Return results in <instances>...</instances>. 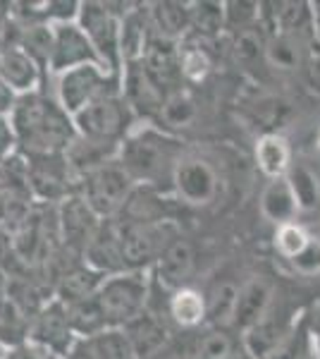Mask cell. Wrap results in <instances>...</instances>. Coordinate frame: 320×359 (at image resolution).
I'll list each match as a JSON object with an SVG mask.
<instances>
[{
	"mask_svg": "<svg viewBox=\"0 0 320 359\" xmlns=\"http://www.w3.org/2000/svg\"><path fill=\"white\" fill-rule=\"evenodd\" d=\"M77 25L101 57V65L110 74H122V17L115 5L86 0L79 8Z\"/></svg>",
	"mask_w": 320,
	"mask_h": 359,
	"instance_id": "5",
	"label": "cell"
},
{
	"mask_svg": "<svg viewBox=\"0 0 320 359\" xmlns=\"http://www.w3.org/2000/svg\"><path fill=\"white\" fill-rule=\"evenodd\" d=\"M72 120L79 137L120 147L132 135L137 115L130 108V103L125 101L122 91H115V94H108L94 103H89Z\"/></svg>",
	"mask_w": 320,
	"mask_h": 359,
	"instance_id": "4",
	"label": "cell"
},
{
	"mask_svg": "<svg viewBox=\"0 0 320 359\" xmlns=\"http://www.w3.org/2000/svg\"><path fill=\"white\" fill-rule=\"evenodd\" d=\"M3 29H5V27H3V25H0V43H3Z\"/></svg>",
	"mask_w": 320,
	"mask_h": 359,
	"instance_id": "56",
	"label": "cell"
},
{
	"mask_svg": "<svg viewBox=\"0 0 320 359\" xmlns=\"http://www.w3.org/2000/svg\"><path fill=\"white\" fill-rule=\"evenodd\" d=\"M296 211H299V204H296L294 192L289 187V180H270L260 192V213L265 221L275 223V228L284 223H294Z\"/></svg>",
	"mask_w": 320,
	"mask_h": 359,
	"instance_id": "25",
	"label": "cell"
},
{
	"mask_svg": "<svg viewBox=\"0 0 320 359\" xmlns=\"http://www.w3.org/2000/svg\"><path fill=\"white\" fill-rule=\"evenodd\" d=\"M67 359H96V357H94V352H91L89 343H86V340H79L77 347H74L72 355H69Z\"/></svg>",
	"mask_w": 320,
	"mask_h": 359,
	"instance_id": "50",
	"label": "cell"
},
{
	"mask_svg": "<svg viewBox=\"0 0 320 359\" xmlns=\"http://www.w3.org/2000/svg\"><path fill=\"white\" fill-rule=\"evenodd\" d=\"M172 187L189 206H208L218 196V175L213 165L199 156H182L174 168Z\"/></svg>",
	"mask_w": 320,
	"mask_h": 359,
	"instance_id": "13",
	"label": "cell"
},
{
	"mask_svg": "<svg viewBox=\"0 0 320 359\" xmlns=\"http://www.w3.org/2000/svg\"><path fill=\"white\" fill-rule=\"evenodd\" d=\"M115 221L120 223H162L165 218V201L155 192V187L137 184L125 208Z\"/></svg>",
	"mask_w": 320,
	"mask_h": 359,
	"instance_id": "27",
	"label": "cell"
},
{
	"mask_svg": "<svg viewBox=\"0 0 320 359\" xmlns=\"http://www.w3.org/2000/svg\"><path fill=\"white\" fill-rule=\"evenodd\" d=\"M106 278L108 276H103L101 271L91 269V266L84 262L81 266H77V269L67 271V273L57 280L53 299L62 302L65 306L84 302V299H91V297H96L98 290L103 287Z\"/></svg>",
	"mask_w": 320,
	"mask_h": 359,
	"instance_id": "23",
	"label": "cell"
},
{
	"mask_svg": "<svg viewBox=\"0 0 320 359\" xmlns=\"http://www.w3.org/2000/svg\"><path fill=\"white\" fill-rule=\"evenodd\" d=\"M3 355H5V347H3V345H0V359H3Z\"/></svg>",
	"mask_w": 320,
	"mask_h": 359,
	"instance_id": "57",
	"label": "cell"
},
{
	"mask_svg": "<svg viewBox=\"0 0 320 359\" xmlns=\"http://www.w3.org/2000/svg\"><path fill=\"white\" fill-rule=\"evenodd\" d=\"M318 147H320V135H318Z\"/></svg>",
	"mask_w": 320,
	"mask_h": 359,
	"instance_id": "58",
	"label": "cell"
},
{
	"mask_svg": "<svg viewBox=\"0 0 320 359\" xmlns=\"http://www.w3.org/2000/svg\"><path fill=\"white\" fill-rule=\"evenodd\" d=\"M118 151H120V147H115V144L94 142V139H84L77 135V139L72 142V147L65 151V158L79 182V180L84 175H89L91 170H96V168H101V165H106L110 161L118 158Z\"/></svg>",
	"mask_w": 320,
	"mask_h": 359,
	"instance_id": "24",
	"label": "cell"
},
{
	"mask_svg": "<svg viewBox=\"0 0 320 359\" xmlns=\"http://www.w3.org/2000/svg\"><path fill=\"white\" fill-rule=\"evenodd\" d=\"M194 264H196V254L191 242L182 235L174 237L153 266L155 280L170 294L182 290V287H187L189 278L194 273Z\"/></svg>",
	"mask_w": 320,
	"mask_h": 359,
	"instance_id": "16",
	"label": "cell"
},
{
	"mask_svg": "<svg viewBox=\"0 0 320 359\" xmlns=\"http://www.w3.org/2000/svg\"><path fill=\"white\" fill-rule=\"evenodd\" d=\"M84 262L91 269L101 271L103 276H118L125 273V262H122V245H120V228L118 221H103L101 230L94 237L89 247L84 252Z\"/></svg>",
	"mask_w": 320,
	"mask_h": 359,
	"instance_id": "21",
	"label": "cell"
},
{
	"mask_svg": "<svg viewBox=\"0 0 320 359\" xmlns=\"http://www.w3.org/2000/svg\"><path fill=\"white\" fill-rule=\"evenodd\" d=\"M230 359H256V357H253V355H249V352L244 350V347H239V350H237Z\"/></svg>",
	"mask_w": 320,
	"mask_h": 359,
	"instance_id": "53",
	"label": "cell"
},
{
	"mask_svg": "<svg viewBox=\"0 0 320 359\" xmlns=\"http://www.w3.org/2000/svg\"><path fill=\"white\" fill-rule=\"evenodd\" d=\"M3 359H48L46 355H41L34 345H20V347H13V350H5Z\"/></svg>",
	"mask_w": 320,
	"mask_h": 359,
	"instance_id": "46",
	"label": "cell"
},
{
	"mask_svg": "<svg viewBox=\"0 0 320 359\" xmlns=\"http://www.w3.org/2000/svg\"><path fill=\"white\" fill-rule=\"evenodd\" d=\"M308 242H311V237H308L306 230L296 223H284L275 228V249L280 257L289 259V262L304 252Z\"/></svg>",
	"mask_w": 320,
	"mask_h": 359,
	"instance_id": "42",
	"label": "cell"
},
{
	"mask_svg": "<svg viewBox=\"0 0 320 359\" xmlns=\"http://www.w3.org/2000/svg\"><path fill=\"white\" fill-rule=\"evenodd\" d=\"M10 120L17 135V151L27 158L65 154L77 139L72 115L57 103V98L41 89L17 96Z\"/></svg>",
	"mask_w": 320,
	"mask_h": 359,
	"instance_id": "1",
	"label": "cell"
},
{
	"mask_svg": "<svg viewBox=\"0 0 320 359\" xmlns=\"http://www.w3.org/2000/svg\"><path fill=\"white\" fill-rule=\"evenodd\" d=\"M237 340L232 338L227 328H206L203 333L194 335L187 343V350L196 359H230L239 350Z\"/></svg>",
	"mask_w": 320,
	"mask_h": 359,
	"instance_id": "33",
	"label": "cell"
},
{
	"mask_svg": "<svg viewBox=\"0 0 320 359\" xmlns=\"http://www.w3.org/2000/svg\"><path fill=\"white\" fill-rule=\"evenodd\" d=\"M141 60L146 62L148 72L162 89L170 94L174 89H182V69H179V43L160 39L151 32Z\"/></svg>",
	"mask_w": 320,
	"mask_h": 359,
	"instance_id": "20",
	"label": "cell"
},
{
	"mask_svg": "<svg viewBox=\"0 0 320 359\" xmlns=\"http://www.w3.org/2000/svg\"><path fill=\"white\" fill-rule=\"evenodd\" d=\"M275 304V285L265 276H253L239 287V299H237L235 314V331L246 333L249 328L263 318L270 306Z\"/></svg>",
	"mask_w": 320,
	"mask_h": 359,
	"instance_id": "18",
	"label": "cell"
},
{
	"mask_svg": "<svg viewBox=\"0 0 320 359\" xmlns=\"http://www.w3.org/2000/svg\"><path fill=\"white\" fill-rule=\"evenodd\" d=\"M227 29L225 3L218 0H201L191 3V34L201 36L203 41H213Z\"/></svg>",
	"mask_w": 320,
	"mask_h": 359,
	"instance_id": "32",
	"label": "cell"
},
{
	"mask_svg": "<svg viewBox=\"0 0 320 359\" xmlns=\"http://www.w3.org/2000/svg\"><path fill=\"white\" fill-rule=\"evenodd\" d=\"M170 318L182 328H199L206 321V297L194 287H182L167 299Z\"/></svg>",
	"mask_w": 320,
	"mask_h": 359,
	"instance_id": "31",
	"label": "cell"
},
{
	"mask_svg": "<svg viewBox=\"0 0 320 359\" xmlns=\"http://www.w3.org/2000/svg\"><path fill=\"white\" fill-rule=\"evenodd\" d=\"M316 48H318V55H320V27H316Z\"/></svg>",
	"mask_w": 320,
	"mask_h": 359,
	"instance_id": "54",
	"label": "cell"
},
{
	"mask_svg": "<svg viewBox=\"0 0 320 359\" xmlns=\"http://www.w3.org/2000/svg\"><path fill=\"white\" fill-rule=\"evenodd\" d=\"M118 161L137 184L158 189L162 180L172 182L174 168L182 161V142L155 125L134 127L120 144Z\"/></svg>",
	"mask_w": 320,
	"mask_h": 359,
	"instance_id": "2",
	"label": "cell"
},
{
	"mask_svg": "<svg viewBox=\"0 0 320 359\" xmlns=\"http://www.w3.org/2000/svg\"><path fill=\"white\" fill-rule=\"evenodd\" d=\"M294 331H296V323L292 321V316H289L282 306L275 309V304H272L270 311H267L256 326L249 328L246 333H242V347L256 359H265Z\"/></svg>",
	"mask_w": 320,
	"mask_h": 359,
	"instance_id": "15",
	"label": "cell"
},
{
	"mask_svg": "<svg viewBox=\"0 0 320 359\" xmlns=\"http://www.w3.org/2000/svg\"><path fill=\"white\" fill-rule=\"evenodd\" d=\"M120 82H122V96L130 103L137 120H153L155 123L160 115L162 103H165L167 91L153 79L146 62L141 57L125 62L122 65Z\"/></svg>",
	"mask_w": 320,
	"mask_h": 359,
	"instance_id": "11",
	"label": "cell"
},
{
	"mask_svg": "<svg viewBox=\"0 0 320 359\" xmlns=\"http://www.w3.org/2000/svg\"><path fill=\"white\" fill-rule=\"evenodd\" d=\"M258 3H225L227 10V29H232L235 34L244 32V29L256 27V20H258Z\"/></svg>",
	"mask_w": 320,
	"mask_h": 359,
	"instance_id": "43",
	"label": "cell"
},
{
	"mask_svg": "<svg viewBox=\"0 0 320 359\" xmlns=\"http://www.w3.org/2000/svg\"><path fill=\"white\" fill-rule=\"evenodd\" d=\"M79 338L74 333L67 316V306L57 299H50L41 309V314L32 321V335L29 345H34L41 355L48 359H67L77 347Z\"/></svg>",
	"mask_w": 320,
	"mask_h": 359,
	"instance_id": "9",
	"label": "cell"
},
{
	"mask_svg": "<svg viewBox=\"0 0 320 359\" xmlns=\"http://www.w3.org/2000/svg\"><path fill=\"white\" fill-rule=\"evenodd\" d=\"M265 60L280 72H296L299 67H306L308 57L301 34H272L265 46Z\"/></svg>",
	"mask_w": 320,
	"mask_h": 359,
	"instance_id": "28",
	"label": "cell"
},
{
	"mask_svg": "<svg viewBox=\"0 0 320 359\" xmlns=\"http://www.w3.org/2000/svg\"><path fill=\"white\" fill-rule=\"evenodd\" d=\"M20 46L32 55V60L43 69V74H48V65H50V57H53V48H55V25L22 27Z\"/></svg>",
	"mask_w": 320,
	"mask_h": 359,
	"instance_id": "34",
	"label": "cell"
},
{
	"mask_svg": "<svg viewBox=\"0 0 320 359\" xmlns=\"http://www.w3.org/2000/svg\"><path fill=\"white\" fill-rule=\"evenodd\" d=\"M199 118V106H196V98L189 94L187 89H174L170 94L165 96V103L160 108V115H158V127L165 132H174L179 130H187L196 123Z\"/></svg>",
	"mask_w": 320,
	"mask_h": 359,
	"instance_id": "29",
	"label": "cell"
},
{
	"mask_svg": "<svg viewBox=\"0 0 320 359\" xmlns=\"http://www.w3.org/2000/svg\"><path fill=\"white\" fill-rule=\"evenodd\" d=\"M8 290H10V276L5 269H0V302L8 299Z\"/></svg>",
	"mask_w": 320,
	"mask_h": 359,
	"instance_id": "52",
	"label": "cell"
},
{
	"mask_svg": "<svg viewBox=\"0 0 320 359\" xmlns=\"http://www.w3.org/2000/svg\"><path fill=\"white\" fill-rule=\"evenodd\" d=\"M27 175L32 194L39 204H60L62 199L77 192V177H74L65 154L27 158Z\"/></svg>",
	"mask_w": 320,
	"mask_h": 359,
	"instance_id": "10",
	"label": "cell"
},
{
	"mask_svg": "<svg viewBox=\"0 0 320 359\" xmlns=\"http://www.w3.org/2000/svg\"><path fill=\"white\" fill-rule=\"evenodd\" d=\"M96 359H137L122 328H106L103 333L86 340Z\"/></svg>",
	"mask_w": 320,
	"mask_h": 359,
	"instance_id": "39",
	"label": "cell"
},
{
	"mask_svg": "<svg viewBox=\"0 0 320 359\" xmlns=\"http://www.w3.org/2000/svg\"><path fill=\"white\" fill-rule=\"evenodd\" d=\"M256 163L267 180L287 177L289 168H292L289 142L282 135H275V132L263 135L256 144Z\"/></svg>",
	"mask_w": 320,
	"mask_h": 359,
	"instance_id": "26",
	"label": "cell"
},
{
	"mask_svg": "<svg viewBox=\"0 0 320 359\" xmlns=\"http://www.w3.org/2000/svg\"><path fill=\"white\" fill-rule=\"evenodd\" d=\"M308 359H320V357H318V355H313V350H311V352H308Z\"/></svg>",
	"mask_w": 320,
	"mask_h": 359,
	"instance_id": "55",
	"label": "cell"
},
{
	"mask_svg": "<svg viewBox=\"0 0 320 359\" xmlns=\"http://www.w3.org/2000/svg\"><path fill=\"white\" fill-rule=\"evenodd\" d=\"M134 187H137V182L120 165L118 158L91 170L89 175H84L77 182V192L84 196L86 204L94 208L103 221H113L120 216Z\"/></svg>",
	"mask_w": 320,
	"mask_h": 359,
	"instance_id": "6",
	"label": "cell"
},
{
	"mask_svg": "<svg viewBox=\"0 0 320 359\" xmlns=\"http://www.w3.org/2000/svg\"><path fill=\"white\" fill-rule=\"evenodd\" d=\"M67 316L79 340H89L108 328L106 316H103L101 304H98L96 297L84 299V302H77V304H69Z\"/></svg>",
	"mask_w": 320,
	"mask_h": 359,
	"instance_id": "36",
	"label": "cell"
},
{
	"mask_svg": "<svg viewBox=\"0 0 320 359\" xmlns=\"http://www.w3.org/2000/svg\"><path fill=\"white\" fill-rule=\"evenodd\" d=\"M120 245H122V262L127 271H148L153 269L165 247L174 237V228L170 221L162 223H120Z\"/></svg>",
	"mask_w": 320,
	"mask_h": 359,
	"instance_id": "8",
	"label": "cell"
},
{
	"mask_svg": "<svg viewBox=\"0 0 320 359\" xmlns=\"http://www.w3.org/2000/svg\"><path fill=\"white\" fill-rule=\"evenodd\" d=\"M43 69L32 60L22 46H8L0 48V82L15 91L17 96L39 91V84L43 82Z\"/></svg>",
	"mask_w": 320,
	"mask_h": 359,
	"instance_id": "17",
	"label": "cell"
},
{
	"mask_svg": "<svg viewBox=\"0 0 320 359\" xmlns=\"http://www.w3.org/2000/svg\"><path fill=\"white\" fill-rule=\"evenodd\" d=\"M289 264H292V269L299 276H320V240L311 237V242L306 245L304 252L299 257H294Z\"/></svg>",
	"mask_w": 320,
	"mask_h": 359,
	"instance_id": "44",
	"label": "cell"
},
{
	"mask_svg": "<svg viewBox=\"0 0 320 359\" xmlns=\"http://www.w3.org/2000/svg\"><path fill=\"white\" fill-rule=\"evenodd\" d=\"M287 180L294 192L296 204H299V211H313L320 201V184H318L316 172L301 163H294L289 168Z\"/></svg>",
	"mask_w": 320,
	"mask_h": 359,
	"instance_id": "37",
	"label": "cell"
},
{
	"mask_svg": "<svg viewBox=\"0 0 320 359\" xmlns=\"http://www.w3.org/2000/svg\"><path fill=\"white\" fill-rule=\"evenodd\" d=\"M308 340H311V350L313 355L320 357V314L313 318V328L308 331Z\"/></svg>",
	"mask_w": 320,
	"mask_h": 359,
	"instance_id": "49",
	"label": "cell"
},
{
	"mask_svg": "<svg viewBox=\"0 0 320 359\" xmlns=\"http://www.w3.org/2000/svg\"><path fill=\"white\" fill-rule=\"evenodd\" d=\"M115 91H122L120 74H110L101 65H81L57 77L55 98L74 118L89 103H94L108 94H115Z\"/></svg>",
	"mask_w": 320,
	"mask_h": 359,
	"instance_id": "7",
	"label": "cell"
},
{
	"mask_svg": "<svg viewBox=\"0 0 320 359\" xmlns=\"http://www.w3.org/2000/svg\"><path fill=\"white\" fill-rule=\"evenodd\" d=\"M81 65H101V57L94 50V46L86 39L77 22H65V25H55V48L50 57L48 72L60 77ZM103 67V65H101Z\"/></svg>",
	"mask_w": 320,
	"mask_h": 359,
	"instance_id": "14",
	"label": "cell"
},
{
	"mask_svg": "<svg viewBox=\"0 0 320 359\" xmlns=\"http://www.w3.org/2000/svg\"><path fill=\"white\" fill-rule=\"evenodd\" d=\"M265 46L267 39L263 36L260 27L244 29V32L235 34V43H232V53H235L237 65L251 67L260 57H265Z\"/></svg>",
	"mask_w": 320,
	"mask_h": 359,
	"instance_id": "41",
	"label": "cell"
},
{
	"mask_svg": "<svg viewBox=\"0 0 320 359\" xmlns=\"http://www.w3.org/2000/svg\"><path fill=\"white\" fill-rule=\"evenodd\" d=\"M148 271H125V273L106 278L96 299L101 304L108 328H125L148 309Z\"/></svg>",
	"mask_w": 320,
	"mask_h": 359,
	"instance_id": "3",
	"label": "cell"
},
{
	"mask_svg": "<svg viewBox=\"0 0 320 359\" xmlns=\"http://www.w3.org/2000/svg\"><path fill=\"white\" fill-rule=\"evenodd\" d=\"M10 257H13V233L0 228V269H5Z\"/></svg>",
	"mask_w": 320,
	"mask_h": 359,
	"instance_id": "48",
	"label": "cell"
},
{
	"mask_svg": "<svg viewBox=\"0 0 320 359\" xmlns=\"http://www.w3.org/2000/svg\"><path fill=\"white\" fill-rule=\"evenodd\" d=\"M179 69H182V82H203L211 74L213 60L211 53L201 43H179Z\"/></svg>",
	"mask_w": 320,
	"mask_h": 359,
	"instance_id": "38",
	"label": "cell"
},
{
	"mask_svg": "<svg viewBox=\"0 0 320 359\" xmlns=\"http://www.w3.org/2000/svg\"><path fill=\"white\" fill-rule=\"evenodd\" d=\"M306 79H308V84H311V89L320 94V55L318 53L313 55V57H308V62H306Z\"/></svg>",
	"mask_w": 320,
	"mask_h": 359,
	"instance_id": "47",
	"label": "cell"
},
{
	"mask_svg": "<svg viewBox=\"0 0 320 359\" xmlns=\"http://www.w3.org/2000/svg\"><path fill=\"white\" fill-rule=\"evenodd\" d=\"M151 32L167 41L182 43L191 34V3L177 0H162L148 5Z\"/></svg>",
	"mask_w": 320,
	"mask_h": 359,
	"instance_id": "22",
	"label": "cell"
},
{
	"mask_svg": "<svg viewBox=\"0 0 320 359\" xmlns=\"http://www.w3.org/2000/svg\"><path fill=\"white\" fill-rule=\"evenodd\" d=\"M29 335H32V318L22 314L10 299L0 302V345L5 350H13L27 345Z\"/></svg>",
	"mask_w": 320,
	"mask_h": 359,
	"instance_id": "35",
	"label": "cell"
},
{
	"mask_svg": "<svg viewBox=\"0 0 320 359\" xmlns=\"http://www.w3.org/2000/svg\"><path fill=\"white\" fill-rule=\"evenodd\" d=\"M272 27L275 34H301V29L311 22V5L308 3H272Z\"/></svg>",
	"mask_w": 320,
	"mask_h": 359,
	"instance_id": "40",
	"label": "cell"
},
{
	"mask_svg": "<svg viewBox=\"0 0 320 359\" xmlns=\"http://www.w3.org/2000/svg\"><path fill=\"white\" fill-rule=\"evenodd\" d=\"M239 287L232 280L215 283L213 290L206 297V321L213 328H227L230 331L235 326L237 314V299H239Z\"/></svg>",
	"mask_w": 320,
	"mask_h": 359,
	"instance_id": "30",
	"label": "cell"
},
{
	"mask_svg": "<svg viewBox=\"0 0 320 359\" xmlns=\"http://www.w3.org/2000/svg\"><path fill=\"white\" fill-rule=\"evenodd\" d=\"M125 335L130 340L137 359H153L158 357L165 347H170V328L162 321L158 314H153L151 309L144 311L141 316H137L134 321L127 323Z\"/></svg>",
	"mask_w": 320,
	"mask_h": 359,
	"instance_id": "19",
	"label": "cell"
},
{
	"mask_svg": "<svg viewBox=\"0 0 320 359\" xmlns=\"http://www.w3.org/2000/svg\"><path fill=\"white\" fill-rule=\"evenodd\" d=\"M153 359H184V350H182V347H177V345H170Z\"/></svg>",
	"mask_w": 320,
	"mask_h": 359,
	"instance_id": "51",
	"label": "cell"
},
{
	"mask_svg": "<svg viewBox=\"0 0 320 359\" xmlns=\"http://www.w3.org/2000/svg\"><path fill=\"white\" fill-rule=\"evenodd\" d=\"M17 154V135L10 115H0V163Z\"/></svg>",
	"mask_w": 320,
	"mask_h": 359,
	"instance_id": "45",
	"label": "cell"
},
{
	"mask_svg": "<svg viewBox=\"0 0 320 359\" xmlns=\"http://www.w3.org/2000/svg\"><path fill=\"white\" fill-rule=\"evenodd\" d=\"M103 225V218L86 204L79 192L69 194L57 204V230H60V245L72 252L84 254L86 247L94 242Z\"/></svg>",
	"mask_w": 320,
	"mask_h": 359,
	"instance_id": "12",
	"label": "cell"
}]
</instances>
